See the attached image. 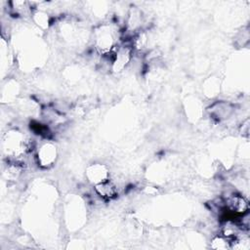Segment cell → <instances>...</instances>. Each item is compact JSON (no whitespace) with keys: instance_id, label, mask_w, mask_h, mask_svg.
Returning a JSON list of instances; mask_svg holds the SVG:
<instances>
[{"instance_id":"6da1fadb","label":"cell","mask_w":250,"mask_h":250,"mask_svg":"<svg viewBox=\"0 0 250 250\" xmlns=\"http://www.w3.org/2000/svg\"><path fill=\"white\" fill-rule=\"evenodd\" d=\"M96 46L104 56L111 54L114 49V38L108 27H101L96 36Z\"/></svg>"},{"instance_id":"277c9868","label":"cell","mask_w":250,"mask_h":250,"mask_svg":"<svg viewBox=\"0 0 250 250\" xmlns=\"http://www.w3.org/2000/svg\"><path fill=\"white\" fill-rule=\"evenodd\" d=\"M56 147L51 145H44L40 151H38V159L41 162V165H51V163L56 158Z\"/></svg>"},{"instance_id":"3957f363","label":"cell","mask_w":250,"mask_h":250,"mask_svg":"<svg viewBox=\"0 0 250 250\" xmlns=\"http://www.w3.org/2000/svg\"><path fill=\"white\" fill-rule=\"evenodd\" d=\"M95 189L97 193L104 199H112L117 194V188L113 183L109 180H105L102 183L95 185Z\"/></svg>"},{"instance_id":"7a4b0ae2","label":"cell","mask_w":250,"mask_h":250,"mask_svg":"<svg viewBox=\"0 0 250 250\" xmlns=\"http://www.w3.org/2000/svg\"><path fill=\"white\" fill-rule=\"evenodd\" d=\"M226 205L234 215L242 216L248 213L249 205L246 198L240 194H231L226 199Z\"/></svg>"},{"instance_id":"5b68a950","label":"cell","mask_w":250,"mask_h":250,"mask_svg":"<svg viewBox=\"0 0 250 250\" xmlns=\"http://www.w3.org/2000/svg\"><path fill=\"white\" fill-rule=\"evenodd\" d=\"M88 177L90 179V181L94 182L95 185L102 183L106 179V170L104 168V166L101 165V164H95L92 165L91 167H89L88 169Z\"/></svg>"}]
</instances>
